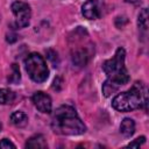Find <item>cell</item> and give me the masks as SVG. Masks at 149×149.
<instances>
[{
    "label": "cell",
    "mask_w": 149,
    "mask_h": 149,
    "mask_svg": "<svg viewBox=\"0 0 149 149\" xmlns=\"http://www.w3.org/2000/svg\"><path fill=\"white\" fill-rule=\"evenodd\" d=\"M118 87L119 86H116V85H114L113 83H111L108 79L105 81V84L102 85V92H104V95L105 97H109L113 92H115L116 90H118Z\"/></svg>",
    "instance_id": "14"
},
{
    "label": "cell",
    "mask_w": 149,
    "mask_h": 149,
    "mask_svg": "<svg viewBox=\"0 0 149 149\" xmlns=\"http://www.w3.org/2000/svg\"><path fill=\"white\" fill-rule=\"evenodd\" d=\"M9 148H15V144L14 143H12L9 140H7V139H2L1 141H0V149H9Z\"/></svg>",
    "instance_id": "17"
},
{
    "label": "cell",
    "mask_w": 149,
    "mask_h": 149,
    "mask_svg": "<svg viewBox=\"0 0 149 149\" xmlns=\"http://www.w3.org/2000/svg\"><path fill=\"white\" fill-rule=\"evenodd\" d=\"M92 54H93L92 49L88 47H81V48L73 49L71 52L72 63L76 66H85L87 62L90 61V58L92 57Z\"/></svg>",
    "instance_id": "7"
},
{
    "label": "cell",
    "mask_w": 149,
    "mask_h": 149,
    "mask_svg": "<svg viewBox=\"0 0 149 149\" xmlns=\"http://www.w3.org/2000/svg\"><path fill=\"white\" fill-rule=\"evenodd\" d=\"M137 23H139V27L141 29H143V30H146L148 28V9L147 8H143L140 12Z\"/></svg>",
    "instance_id": "13"
},
{
    "label": "cell",
    "mask_w": 149,
    "mask_h": 149,
    "mask_svg": "<svg viewBox=\"0 0 149 149\" xmlns=\"http://www.w3.org/2000/svg\"><path fill=\"white\" fill-rule=\"evenodd\" d=\"M126 52L122 48H118L115 55L102 64V69L108 77V80L116 86L125 85L129 80L128 71L125 66Z\"/></svg>",
    "instance_id": "3"
},
{
    "label": "cell",
    "mask_w": 149,
    "mask_h": 149,
    "mask_svg": "<svg viewBox=\"0 0 149 149\" xmlns=\"http://www.w3.org/2000/svg\"><path fill=\"white\" fill-rule=\"evenodd\" d=\"M10 122L16 127H24L28 123V116L23 112H14L10 115Z\"/></svg>",
    "instance_id": "11"
},
{
    "label": "cell",
    "mask_w": 149,
    "mask_h": 149,
    "mask_svg": "<svg viewBox=\"0 0 149 149\" xmlns=\"http://www.w3.org/2000/svg\"><path fill=\"white\" fill-rule=\"evenodd\" d=\"M12 70H13V72H12V74H10V77L8 78V80L10 81V83H17L19 80H20V70H19V66L16 65V64H13V66H12Z\"/></svg>",
    "instance_id": "15"
},
{
    "label": "cell",
    "mask_w": 149,
    "mask_h": 149,
    "mask_svg": "<svg viewBox=\"0 0 149 149\" xmlns=\"http://www.w3.org/2000/svg\"><path fill=\"white\" fill-rule=\"evenodd\" d=\"M81 13L88 20H97L102 15V3L99 0H88L83 5Z\"/></svg>",
    "instance_id": "6"
},
{
    "label": "cell",
    "mask_w": 149,
    "mask_h": 149,
    "mask_svg": "<svg viewBox=\"0 0 149 149\" xmlns=\"http://www.w3.org/2000/svg\"><path fill=\"white\" fill-rule=\"evenodd\" d=\"M12 10L16 17V24L20 28L27 27L30 20V7L28 3L22 1H16L12 5Z\"/></svg>",
    "instance_id": "5"
},
{
    "label": "cell",
    "mask_w": 149,
    "mask_h": 149,
    "mask_svg": "<svg viewBox=\"0 0 149 149\" xmlns=\"http://www.w3.org/2000/svg\"><path fill=\"white\" fill-rule=\"evenodd\" d=\"M120 132L127 137L132 136L134 134V132H135V122L129 118L123 119V121L120 125Z\"/></svg>",
    "instance_id": "10"
},
{
    "label": "cell",
    "mask_w": 149,
    "mask_h": 149,
    "mask_svg": "<svg viewBox=\"0 0 149 149\" xmlns=\"http://www.w3.org/2000/svg\"><path fill=\"white\" fill-rule=\"evenodd\" d=\"M147 101L146 86L142 83L136 81L132 88L118 94L113 99L112 106L120 112H129L141 107L142 105H147Z\"/></svg>",
    "instance_id": "2"
},
{
    "label": "cell",
    "mask_w": 149,
    "mask_h": 149,
    "mask_svg": "<svg viewBox=\"0 0 149 149\" xmlns=\"http://www.w3.org/2000/svg\"><path fill=\"white\" fill-rule=\"evenodd\" d=\"M7 41L8 42H14V41H16V35L15 34H13V35H7Z\"/></svg>",
    "instance_id": "19"
},
{
    "label": "cell",
    "mask_w": 149,
    "mask_h": 149,
    "mask_svg": "<svg viewBox=\"0 0 149 149\" xmlns=\"http://www.w3.org/2000/svg\"><path fill=\"white\" fill-rule=\"evenodd\" d=\"M1 127H2V126H1V123H0V130H1Z\"/></svg>",
    "instance_id": "21"
},
{
    "label": "cell",
    "mask_w": 149,
    "mask_h": 149,
    "mask_svg": "<svg viewBox=\"0 0 149 149\" xmlns=\"http://www.w3.org/2000/svg\"><path fill=\"white\" fill-rule=\"evenodd\" d=\"M51 127L55 133L62 135H80L86 130L76 109L71 106H61L55 111Z\"/></svg>",
    "instance_id": "1"
},
{
    "label": "cell",
    "mask_w": 149,
    "mask_h": 149,
    "mask_svg": "<svg viewBox=\"0 0 149 149\" xmlns=\"http://www.w3.org/2000/svg\"><path fill=\"white\" fill-rule=\"evenodd\" d=\"M26 70L29 74V77L36 81V83H43L48 79L49 70L47 68V64L43 59V57L36 52H33L28 55V57L24 61Z\"/></svg>",
    "instance_id": "4"
},
{
    "label": "cell",
    "mask_w": 149,
    "mask_h": 149,
    "mask_svg": "<svg viewBox=\"0 0 149 149\" xmlns=\"http://www.w3.org/2000/svg\"><path fill=\"white\" fill-rule=\"evenodd\" d=\"M144 141H146V137H144V136H141V137L136 139L134 142H130L127 147H140L142 143H144Z\"/></svg>",
    "instance_id": "18"
},
{
    "label": "cell",
    "mask_w": 149,
    "mask_h": 149,
    "mask_svg": "<svg viewBox=\"0 0 149 149\" xmlns=\"http://www.w3.org/2000/svg\"><path fill=\"white\" fill-rule=\"evenodd\" d=\"M26 147L31 149H42V148H47V142L42 135H34L27 141Z\"/></svg>",
    "instance_id": "9"
},
{
    "label": "cell",
    "mask_w": 149,
    "mask_h": 149,
    "mask_svg": "<svg viewBox=\"0 0 149 149\" xmlns=\"http://www.w3.org/2000/svg\"><path fill=\"white\" fill-rule=\"evenodd\" d=\"M47 57L48 59L52 63L54 66H57L58 63H59V59H58V56H57V52L54 51V50H48L47 51Z\"/></svg>",
    "instance_id": "16"
},
{
    "label": "cell",
    "mask_w": 149,
    "mask_h": 149,
    "mask_svg": "<svg viewBox=\"0 0 149 149\" xmlns=\"http://www.w3.org/2000/svg\"><path fill=\"white\" fill-rule=\"evenodd\" d=\"M126 2H129V3H139L140 0H125Z\"/></svg>",
    "instance_id": "20"
},
{
    "label": "cell",
    "mask_w": 149,
    "mask_h": 149,
    "mask_svg": "<svg viewBox=\"0 0 149 149\" xmlns=\"http://www.w3.org/2000/svg\"><path fill=\"white\" fill-rule=\"evenodd\" d=\"M33 102L35 105V107L42 112V113H50L51 112V99L48 94L43 93V92H36L33 95Z\"/></svg>",
    "instance_id": "8"
},
{
    "label": "cell",
    "mask_w": 149,
    "mask_h": 149,
    "mask_svg": "<svg viewBox=\"0 0 149 149\" xmlns=\"http://www.w3.org/2000/svg\"><path fill=\"white\" fill-rule=\"evenodd\" d=\"M15 94L8 88H0V104L1 105H9L14 101Z\"/></svg>",
    "instance_id": "12"
}]
</instances>
